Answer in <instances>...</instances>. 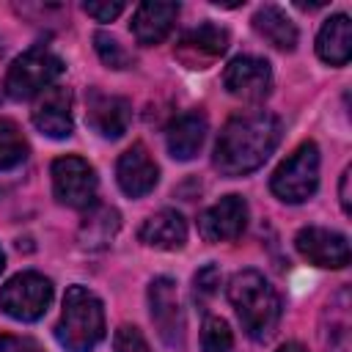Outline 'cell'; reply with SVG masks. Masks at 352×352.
<instances>
[{
  "mask_svg": "<svg viewBox=\"0 0 352 352\" xmlns=\"http://www.w3.org/2000/svg\"><path fill=\"white\" fill-rule=\"evenodd\" d=\"M319 187V148L314 140L300 143L272 173L270 190L283 204H302Z\"/></svg>",
  "mask_w": 352,
  "mask_h": 352,
  "instance_id": "cell-4",
  "label": "cell"
},
{
  "mask_svg": "<svg viewBox=\"0 0 352 352\" xmlns=\"http://www.w3.org/2000/svg\"><path fill=\"white\" fill-rule=\"evenodd\" d=\"M294 248L314 267L341 270L349 264V239L338 231H330V228H319V226L302 228L294 236Z\"/></svg>",
  "mask_w": 352,
  "mask_h": 352,
  "instance_id": "cell-9",
  "label": "cell"
},
{
  "mask_svg": "<svg viewBox=\"0 0 352 352\" xmlns=\"http://www.w3.org/2000/svg\"><path fill=\"white\" fill-rule=\"evenodd\" d=\"M52 302V280L41 272H19L0 289V311L16 322H36Z\"/></svg>",
  "mask_w": 352,
  "mask_h": 352,
  "instance_id": "cell-6",
  "label": "cell"
},
{
  "mask_svg": "<svg viewBox=\"0 0 352 352\" xmlns=\"http://www.w3.org/2000/svg\"><path fill=\"white\" fill-rule=\"evenodd\" d=\"M60 72H63V60L55 52H50L47 47H33L19 58H14V63L8 66L6 94L16 102L38 96L60 77Z\"/></svg>",
  "mask_w": 352,
  "mask_h": 352,
  "instance_id": "cell-5",
  "label": "cell"
},
{
  "mask_svg": "<svg viewBox=\"0 0 352 352\" xmlns=\"http://www.w3.org/2000/svg\"><path fill=\"white\" fill-rule=\"evenodd\" d=\"M316 55L330 66H346L352 55V22L346 14L330 16L316 36Z\"/></svg>",
  "mask_w": 352,
  "mask_h": 352,
  "instance_id": "cell-19",
  "label": "cell"
},
{
  "mask_svg": "<svg viewBox=\"0 0 352 352\" xmlns=\"http://www.w3.org/2000/svg\"><path fill=\"white\" fill-rule=\"evenodd\" d=\"M228 50V30L212 22H204L192 30H187L179 38L176 55L187 63V69H206L212 60H217Z\"/></svg>",
  "mask_w": 352,
  "mask_h": 352,
  "instance_id": "cell-13",
  "label": "cell"
},
{
  "mask_svg": "<svg viewBox=\"0 0 352 352\" xmlns=\"http://www.w3.org/2000/svg\"><path fill=\"white\" fill-rule=\"evenodd\" d=\"M206 140V118L204 113L192 110V113H182L179 118L170 121L168 132H165V143H168V154L179 162L192 160L201 146Z\"/></svg>",
  "mask_w": 352,
  "mask_h": 352,
  "instance_id": "cell-18",
  "label": "cell"
},
{
  "mask_svg": "<svg viewBox=\"0 0 352 352\" xmlns=\"http://www.w3.org/2000/svg\"><path fill=\"white\" fill-rule=\"evenodd\" d=\"M82 8H85V14H91L99 22H113L124 11V3H85Z\"/></svg>",
  "mask_w": 352,
  "mask_h": 352,
  "instance_id": "cell-28",
  "label": "cell"
},
{
  "mask_svg": "<svg viewBox=\"0 0 352 352\" xmlns=\"http://www.w3.org/2000/svg\"><path fill=\"white\" fill-rule=\"evenodd\" d=\"M0 352H44V349H41L33 338L3 333V336H0Z\"/></svg>",
  "mask_w": 352,
  "mask_h": 352,
  "instance_id": "cell-27",
  "label": "cell"
},
{
  "mask_svg": "<svg viewBox=\"0 0 352 352\" xmlns=\"http://www.w3.org/2000/svg\"><path fill=\"white\" fill-rule=\"evenodd\" d=\"M217 286H220V272L214 264H206L204 270L195 272V297L209 300L217 292Z\"/></svg>",
  "mask_w": 352,
  "mask_h": 352,
  "instance_id": "cell-26",
  "label": "cell"
},
{
  "mask_svg": "<svg viewBox=\"0 0 352 352\" xmlns=\"http://www.w3.org/2000/svg\"><path fill=\"white\" fill-rule=\"evenodd\" d=\"M33 124L41 135L52 140H63L74 132V118H72V94L69 88L50 85L47 91L38 94L33 104Z\"/></svg>",
  "mask_w": 352,
  "mask_h": 352,
  "instance_id": "cell-12",
  "label": "cell"
},
{
  "mask_svg": "<svg viewBox=\"0 0 352 352\" xmlns=\"http://www.w3.org/2000/svg\"><path fill=\"white\" fill-rule=\"evenodd\" d=\"M280 143V121L267 110H245L231 116L214 143V168L223 176H245L261 168Z\"/></svg>",
  "mask_w": 352,
  "mask_h": 352,
  "instance_id": "cell-1",
  "label": "cell"
},
{
  "mask_svg": "<svg viewBox=\"0 0 352 352\" xmlns=\"http://www.w3.org/2000/svg\"><path fill=\"white\" fill-rule=\"evenodd\" d=\"M116 179H118V187L124 190V195L129 198H140L146 192H151L160 182V168L157 162L151 160L148 148L143 143H135L129 146L121 157H118V165H116Z\"/></svg>",
  "mask_w": 352,
  "mask_h": 352,
  "instance_id": "cell-14",
  "label": "cell"
},
{
  "mask_svg": "<svg viewBox=\"0 0 352 352\" xmlns=\"http://www.w3.org/2000/svg\"><path fill=\"white\" fill-rule=\"evenodd\" d=\"M201 349L204 352H231L234 349V336L226 319L209 316L201 327Z\"/></svg>",
  "mask_w": 352,
  "mask_h": 352,
  "instance_id": "cell-23",
  "label": "cell"
},
{
  "mask_svg": "<svg viewBox=\"0 0 352 352\" xmlns=\"http://www.w3.org/2000/svg\"><path fill=\"white\" fill-rule=\"evenodd\" d=\"M28 157V140L11 118H0V170L16 168Z\"/></svg>",
  "mask_w": 352,
  "mask_h": 352,
  "instance_id": "cell-22",
  "label": "cell"
},
{
  "mask_svg": "<svg viewBox=\"0 0 352 352\" xmlns=\"http://www.w3.org/2000/svg\"><path fill=\"white\" fill-rule=\"evenodd\" d=\"M3 267H6V256H3V250H0V272H3Z\"/></svg>",
  "mask_w": 352,
  "mask_h": 352,
  "instance_id": "cell-31",
  "label": "cell"
},
{
  "mask_svg": "<svg viewBox=\"0 0 352 352\" xmlns=\"http://www.w3.org/2000/svg\"><path fill=\"white\" fill-rule=\"evenodd\" d=\"M228 300L242 322V330L253 341H267L275 333L280 322V297L261 272H236L228 280Z\"/></svg>",
  "mask_w": 352,
  "mask_h": 352,
  "instance_id": "cell-2",
  "label": "cell"
},
{
  "mask_svg": "<svg viewBox=\"0 0 352 352\" xmlns=\"http://www.w3.org/2000/svg\"><path fill=\"white\" fill-rule=\"evenodd\" d=\"M278 352H308V349L302 344H297V341H286V344L278 346Z\"/></svg>",
  "mask_w": 352,
  "mask_h": 352,
  "instance_id": "cell-30",
  "label": "cell"
},
{
  "mask_svg": "<svg viewBox=\"0 0 352 352\" xmlns=\"http://www.w3.org/2000/svg\"><path fill=\"white\" fill-rule=\"evenodd\" d=\"M85 121L91 124V129H96L102 138L116 140L129 129L132 121V104L124 96H113V94H102V91H88V110H85Z\"/></svg>",
  "mask_w": 352,
  "mask_h": 352,
  "instance_id": "cell-15",
  "label": "cell"
},
{
  "mask_svg": "<svg viewBox=\"0 0 352 352\" xmlns=\"http://www.w3.org/2000/svg\"><path fill=\"white\" fill-rule=\"evenodd\" d=\"M176 16H179L176 3H140L132 14V36L143 47L160 44L170 33Z\"/></svg>",
  "mask_w": 352,
  "mask_h": 352,
  "instance_id": "cell-17",
  "label": "cell"
},
{
  "mask_svg": "<svg viewBox=\"0 0 352 352\" xmlns=\"http://www.w3.org/2000/svg\"><path fill=\"white\" fill-rule=\"evenodd\" d=\"M223 85L242 102H261L272 88V69L264 58L236 55L223 72Z\"/></svg>",
  "mask_w": 352,
  "mask_h": 352,
  "instance_id": "cell-8",
  "label": "cell"
},
{
  "mask_svg": "<svg viewBox=\"0 0 352 352\" xmlns=\"http://www.w3.org/2000/svg\"><path fill=\"white\" fill-rule=\"evenodd\" d=\"M349 176H352V168H344V173H341V209L349 214L352 212V204H349Z\"/></svg>",
  "mask_w": 352,
  "mask_h": 352,
  "instance_id": "cell-29",
  "label": "cell"
},
{
  "mask_svg": "<svg viewBox=\"0 0 352 352\" xmlns=\"http://www.w3.org/2000/svg\"><path fill=\"white\" fill-rule=\"evenodd\" d=\"M248 226V204L242 195H226L198 214V234L206 242H231Z\"/></svg>",
  "mask_w": 352,
  "mask_h": 352,
  "instance_id": "cell-11",
  "label": "cell"
},
{
  "mask_svg": "<svg viewBox=\"0 0 352 352\" xmlns=\"http://www.w3.org/2000/svg\"><path fill=\"white\" fill-rule=\"evenodd\" d=\"M148 308H151V322L157 324L160 338L168 346H179L184 338V316L179 308L176 280L154 278L148 286Z\"/></svg>",
  "mask_w": 352,
  "mask_h": 352,
  "instance_id": "cell-10",
  "label": "cell"
},
{
  "mask_svg": "<svg viewBox=\"0 0 352 352\" xmlns=\"http://www.w3.org/2000/svg\"><path fill=\"white\" fill-rule=\"evenodd\" d=\"M55 338L66 352H91L104 338V308L91 289H66L63 311L55 324Z\"/></svg>",
  "mask_w": 352,
  "mask_h": 352,
  "instance_id": "cell-3",
  "label": "cell"
},
{
  "mask_svg": "<svg viewBox=\"0 0 352 352\" xmlns=\"http://www.w3.org/2000/svg\"><path fill=\"white\" fill-rule=\"evenodd\" d=\"M96 170L88 165V160L66 154L52 162V192L58 204L72 209H88L96 204Z\"/></svg>",
  "mask_w": 352,
  "mask_h": 352,
  "instance_id": "cell-7",
  "label": "cell"
},
{
  "mask_svg": "<svg viewBox=\"0 0 352 352\" xmlns=\"http://www.w3.org/2000/svg\"><path fill=\"white\" fill-rule=\"evenodd\" d=\"M140 242L157 250H179L187 242V220L176 209H160L148 214L138 231Z\"/></svg>",
  "mask_w": 352,
  "mask_h": 352,
  "instance_id": "cell-16",
  "label": "cell"
},
{
  "mask_svg": "<svg viewBox=\"0 0 352 352\" xmlns=\"http://www.w3.org/2000/svg\"><path fill=\"white\" fill-rule=\"evenodd\" d=\"M113 352H151V346L135 324H121L113 336Z\"/></svg>",
  "mask_w": 352,
  "mask_h": 352,
  "instance_id": "cell-25",
  "label": "cell"
},
{
  "mask_svg": "<svg viewBox=\"0 0 352 352\" xmlns=\"http://www.w3.org/2000/svg\"><path fill=\"white\" fill-rule=\"evenodd\" d=\"M94 47H96V52H99V58H102L104 66H110V69H126V66H132V55L121 47V41L116 36L99 30L94 36Z\"/></svg>",
  "mask_w": 352,
  "mask_h": 352,
  "instance_id": "cell-24",
  "label": "cell"
},
{
  "mask_svg": "<svg viewBox=\"0 0 352 352\" xmlns=\"http://www.w3.org/2000/svg\"><path fill=\"white\" fill-rule=\"evenodd\" d=\"M253 30L267 44H272L275 50L292 52L297 47V28L289 19V14L283 8H278V6H261L253 14Z\"/></svg>",
  "mask_w": 352,
  "mask_h": 352,
  "instance_id": "cell-20",
  "label": "cell"
},
{
  "mask_svg": "<svg viewBox=\"0 0 352 352\" xmlns=\"http://www.w3.org/2000/svg\"><path fill=\"white\" fill-rule=\"evenodd\" d=\"M118 226H121V217L113 206L94 204V206H88V212L80 223V245L88 250H99L116 236Z\"/></svg>",
  "mask_w": 352,
  "mask_h": 352,
  "instance_id": "cell-21",
  "label": "cell"
}]
</instances>
